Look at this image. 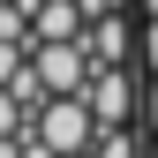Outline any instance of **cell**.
Instances as JSON below:
<instances>
[{
	"label": "cell",
	"mask_w": 158,
	"mask_h": 158,
	"mask_svg": "<svg viewBox=\"0 0 158 158\" xmlns=\"http://www.w3.org/2000/svg\"><path fill=\"white\" fill-rule=\"evenodd\" d=\"M0 135H23V98L0 83Z\"/></svg>",
	"instance_id": "cell-4"
},
{
	"label": "cell",
	"mask_w": 158,
	"mask_h": 158,
	"mask_svg": "<svg viewBox=\"0 0 158 158\" xmlns=\"http://www.w3.org/2000/svg\"><path fill=\"white\" fill-rule=\"evenodd\" d=\"M90 121H98V113L83 106V98H75V90H60L45 113H38V143H45L53 158H68V151H90Z\"/></svg>",
	"instance_id": "cell-1"
},
{
	"label": "cell",
	"mask_w": 158,
	"mask_h": 158,
	"mask_svg": "<svg viewBox=\"0 0 158 158\" xmlns=\"http://www.w3.org/2000/svg\"><path fill=\"white\" fill-rule=\"evenodd\" d=\"M83 45H68V38H53V45H38V83L45 90H83Z\"/></svg>",
	"instance_id": "cell-2"
},
{
	"label": "cell",
	"mask_w": 158,
	"mask_h": 158,
	"mask_svg": "<svg viewBox=\"0 0 158 158\" xmlns=\"http://www.w3.org/2000/svg\"><path fill=\"white\" fill-rule=\"evenodd\" d=\"M0 158H23V135H0Z\"/></svg>",
	"instance_id": "cell-7"
},
{
	"label": "cell",
	"mask_w": 158,
	"mask_h": 158,
	"mask_svg": "<svg viewBox=\"0 0 158 158\" xmlns=\"http://www.w3.org/2000/svg\"><path fill=\"white\" fill-rule=\"evenodd\" d=\"M143 53H151V68H158V15L143 23Z\"/></svg>",
	"instance_id": "cell-6"
},
{
	"label": "cell",
	"mask_w": 158,
	"mask_h": 158,
	"mask_svg": "<svg viewBox=\"0 0 158 158\" xmlns=\"http://www.w3.org/2000/svg\"><path fill=\"white\" fill-rule=\"evenodd\" d=\"M151 158H158V143H151Z\"/></svg>",
	"instance_id": "cell-11"
},
{
	"label": "cell",
	"mask_w": 158,
	"mask_h": 158,
	"mask_svg": "<svg viewBox=\"0 0 158 158\" xmlns=\"http://www.w3.org/2000/svg\"><path fill=\"white\" fill-rule=\"evenodd\" d=\"M0 83H8V90L23 83V45H15V38H0Z\"/></svg>",
	"instance_id": "cell-3"
},
{
	"label": "cell",
	"mask_w": 158,
	"mask_h": 158,
	"mask_svg": "<svg viewBox=\"0 0 158 158\" xmlns=\"http://www.w3.org/2000/svg\"><path fill=\"white\" fill-rule=\"evenodd\" d=\"M68 158H83V151H68Z\"/></svg>",
	"instance_id": "cell-10"
},
{
	"label": "cell",
	"mask_w": 158,
	"mask_h": 158,
	"mask_svg": "<svg viewBox=\"0 0 158 158\" xmlns=\"http://www.w3.org/2000/svg\"><path fill=\"white\" fill-rule=\"evenodd\" d=\"M98 158H135V143H128L121 128H106V135H98Z\"/></svg>",
	"instance_id": "cell-5"
},
{
	"label": "cell",
	"mask_w": 158,
	"mask_h": 158,
	"mask_svg": "<svg viewBox=\"0 0 158 158\" xmlns=\"http://www.w3.org/2000/svg\"><path fill=\"white\" fill-rule=\"evenodd\" d=\"M151 128H158V68H151Z\"/></svg>",
	"instance_id": "cell-8"
},
{
	"label": "cell",
	"mask_w": 158,
	"mask_h": 158,
	"mask_svg": "<svg viewBox=\"0 0 158 158\" xmlns=\"http://www.w3.org/2000/svg\"><path fill=\"white\" fill-rule=\"evenodd\" d=\"M143 8H151V15H158V0H143Z\"/></svg>",
	"instance_id": "cell-9"
}]
</instances>
